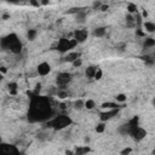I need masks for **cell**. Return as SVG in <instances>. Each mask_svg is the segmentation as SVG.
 <instances>
[{
    "label": "cell",
    "instance_id": "27",
    "mask_svg": "<svg viewBox=\"0 0 155 155\" xmlns=\"http://www.w3.org/2000/svg\"><path fill=\"white\" fill-rule=\"evenodd\" d=\"M101 78H102V70L97 68V72H96V74H95V79H96V80H99Z\"/></svg>",
    "mask_w": 155,
    "mask_h": 155
},
{
    "label": "cell",
    "instance_id": "4",
    "mask_svg": "<svg viewBox=\"0 0 155 155\" xmlns=\"http://www.w3.org/2000/svg\"><path fill=\"white\" fill-rule=\"evenodd\" d=\"M76 41L75 40H72V39H65V38H63V39H61L59 41H58V45H57V50L58 51H61V52H68L69 50H72V49H74L76 46Z\"/></svg>",
    "mask_w": 155,
    "mask_h": 155
},
{
    "label": "cell",
    "instance_id": "5",
    "mask_svg": "<svg viewBox=\"0 0 155 155\" xmlns=\"http://www.w3.org/2000/svg\"><path fill=\"white\" fill-rule=\"evenodd\" d=\"M0 155H19V150L13 144L0 143Z\"/></svg>",
    "mask_w": 155,
    "mask_h": 155
},
{
    "label": "cell",
    "instance_id": "29",
    "mask_svg": "<svg viewBox=\"0 0 155 155\" xmlns=\"http://www.w3.org/2000/svg\"><path fill=\"white\" fill-rule=\"evenodd\" d=\"M29 4H30V5H33V6H37V8H39V6H40V3L33 1V0H32V1H29Z\"/></svg>",
    "mask_w": 155,
    "mask_h": 155
},
{
    "label": "cell",
    "instance_id": "6",
    "mask_svg": "<svg viewBox=\"0 0 155 155\" xmlns=\"http://www.w3.org/2000/svg\"><path fill=\"white\" fill-rule=\"evenodd\" d=\"M70 81H72V75L69 73H59L56 76V83L61 89H64Z\"/></svg>",
    "mask_w": 155,
    "mask_h": 155
},
{
    "label": "cell",
    "instance_id": "22",
    "mask_svg": "<svg viewBox=\"0 0 155 155\" xmlns=\"http://www.w3.org/2000/svg\"><path fill=\"white\" fill-rule=\"evenodd\" d=\"M85 108H87V109H92L93 107H95V101H92V99H87L85 104H84Z\"/></svg>",
    "mask_w": 155,
    "mask_h": 155
},
{
    "label": "cell",
    "instance_id": "10",
    "mask_svg": "<svg viewBox=\"0 0 155 155\" xmlns=\"http://www.w3.org/2000/svg\"><path fill=\"white\" fill-rule=\"evenodd\" d=\"M119 109H110V110H107V112H103L101 113V120H102V123H105L107 120H110L112 118L116 116Z\"/></svg>",
    "mask_w": 155,
    "mask_h": 155
},
{
    "label": "cell",
    "instance_id": "14",
    "mask_svg": "<svg viewBox=\"0 0 155 155\" xmlns=\"http://www.w3.org/2000/svg\"><path fill=\"white\" fill-rule=\"evenodd\" d=\"M93 35L97 37V38H102L105 35V28H103V27H99V28H96L95 30H93Z\"/></svg>",
    "mask_w": 155,
    "mask_h": 155
},
{
    "label": "cell",
    "instance_id": "30",
    "mask_svg": "<svg viewBox=\"0 0 155 155\" xmlns=\"http://www.w3.org/2000/svg\"><path fill=\"white\" fill-rule=\"evenodd\" d=\"M101 10H102V11L108 10V5H101Z\"/></svg>",
    "mask_w": 155,
    "mask_h": 155
},
{
    "label": "cell",
    "instance_id": "21",
    "mask_svg": "<svg viewBox=\"0 0 155 155\" xmlns=\"http://www.w3.org/2000/svg\"><path fill=\"white\" fill-rule=\"evenodd\" d=\"M84 104H85L84 101L79 99V101H76V102H74V108L78 109V110H80V109H83V108H84Z\"/></svg>",
    "mask_w": 155,
    "mask_h": 155
},
{
    "label": "cell",
    "instance_id": "23",
    "mask_svg": "<svg viewBox=\"0 0 155 155\" xmlns=\"http://www.w3.org/2000/svg\"><path fill=\"white\" fill-rule=\"evenodd\" d=\"M104 130H105V124H104V123L98 124L97 127H96V132H98V133H102Z\"/></svg>",
    "mask_w": 155,
    "mask_h": 155
},
{
    "label": "cell",
    "instance_id": "17",
    "mask_svg": "<svg viewBox=\"0 0 155 155\" xmlns=\"http://www.w3.org/2000/svg\"><path fill=\"white\" fill-rule=\"evenodd\" d=\"M102 107L105 108V109H108V110H110V109H119V105H118L116 103H110V102L103 103Z\"/></svg>",
    "mask_w": 155,
    "mask_h": 155
},
{
    "label": "cell",
    "instance_id": "1",
    "mask_svg": "<svg viewBox=\"0 0 155 155\" xmlns=\"http://www.w3.org/2000/svg\"><path fill=\"white\" fill-rule=\"evenodd\" d=\"M52 115L53 112L49 98L38 95L30 97V107L28 112V118L30 121H45Z\"/></svg>",
    "mask_w": 155,
    "mask_h": 155
},
{
    "label": "cell",
    "instance_id": "8",
    "mask_svg": "<svg viewBox=\"0 0 155 155\" xmlns=\"http://www.w3.org/2000/svg\"><path fill=\"white\" fill-rule=\"evenodd\" d=\"M131 136L133 137V139L134 141H142L145 136H147V131L144 130V129H142V127H137V129H134L132 132H131Z\"/></svg>",
    "mask_w": 155,
    "mask_h": 155
},
{
    "label": "cell",
    "instance_id": "16",
    "mask_svg": "<svg viewBox=\"0 0 155 155\" xmlns=\"http://www.w3.org/2000/svg\"><path fill=\"white\" fill-rule=\"evenodd\" d=\"M155 46V40L153 38H145L144 40V48L145 49H150Z\"/></svg>",
    "mask_w": 155,
    "mask_h": 155
},
{
    "label": "cell",
    "instance_id": "19",
    "mask_svg": "<svg viewBox=\"0 0 155 155\" xmlns=\"http://www.w3.org/2000/svg\"><path fill=\"white\" fill-rule=\"evenodd\" d=\"M9 90H10V93H11V95H16V93H17V84H16V83L9 84Z\"/></svg>",
    "mask_w": 155,
    "mask_h": 155
},
{
    "label": "cell",
    "instance_id": "32",
    "mask_svg": "<svg viewBox=\"0 0 155 155\" xmlns=\"http://www.w3.org/2000/svg\"><path fill=\"white\" fill-rule=\"evenodd\" d=\"M1 80H3V74L0 73V81H1Z\"/></svg>",
    "mask_w": 155,
    "mask_h": 155
},
{
    "label": "cell",
    "instance_id": "26",
    "mask_svg": "<svg viewBox=\"0 0 155 155\" xmlns=\"http://www.w3.org/2000/svg\"><path fill=\"white\" fill-rule=\"evenodd\" d=\"M57 96L59 97V98H65L67 97V92L65 91H62V90H58V92H57Z\"/></svg>",
    "mask_w": 155,
    "mask_h": 155
},
{
    "label": "cell",
    "instance_id": "15",
    "mask_svg": "<svg viewBox=\"0 0 155 155\" xmlns=\"http://www.w3.org/2000/svg\"><path fill=\"white\" fill-rule=\"evenodd\" d=\"M144 28L148 33H154L155 32V24L153 22L147 21V22H144Z\"/></svg>",
    "mask_w": 155,
    "mask_h": 155
},
{
    "label": "cell",
    "instance_id": "28",
    "mask_svg": "<svg viewBox=\"0 0 155 155\" xmlns=\"http://www.w3.org/2000/svg\"><path fill=\"white\" fill-rule=\"evenodd\" d=\"M131 152H132L131 148H127V149H124L123 152H121V155H129Z\"/></svg>",
    "mask_w": 155,
    "mask_h": 155
},
{
    "label": "cell",
    "instance_id": "33",
    "mask_svg": "<svg viewBox=\"0 0 155 155\" xmlns=\"http://www.w3.org/2000/svg\"><path fill=\"white\" fill-rule=\"evenodd\" d=\"M0 141H1V138H0Z\"/></svg>",
    "mask_w": 155,
    "mask_h": 155
},
{
    "label": "cell",
    "instance_id": "11",
    "mask_svg": "<svg viewBox=\"0 0 155 155\" xmlns=\"http://www.w3.org/2000/svg\"><path fill=\"white\" fill-rule=\"evenodd\" d=\"M78 58H80V53H78V52H69L68 55H67L65 57H64V61L65 62H70V63H73L75 59H78Z\"/></svg>",
    "mask_w": 155,
    "mask_h": 155
},
{
    "label": "cell",
    "instance_id": "3",
    "mask_svg": "<svg viewBox=\"0 0 155 155\" xmlns=\"http://www.w3.org/2000/svg\"><path fill=\"white\" fill-rule=\"evenodd\" d=\"M72 119L68 115H57L55 116L51 121L48 123V126L51 127L53 130H63L65 127H68L69 125H72Z\"/></svg>",
    "mask_w": 155,
    "mask_h": 155
},
{
    "label": "cell",
    "instance_id": "31",
    "mask_svg": "<svg viewBox=\"0 0 155 155\" xmlns=\"http://www.w3.org/2000/svg\"><path fill=\"white\" fill-rule=\"evenodd\" d=\"M0 72H1V73H6V69L3 67V68H0Z\"/></svg>",
    "mask_w": 155,
    "mask_h": 155
},
{
    "label": "cell",
    "instance_id": "24",
    "mask_svg": "<svg viewBox=\"0 0 155 155\" xmlns=\"http://www.w3.org/2000/svg\"><path fill=\"white\" fill-rule=\"evenodd\" d=\"M72 64H73L74 68H79V67H81V65H83V59H81V58H78V59L74 61V62H73Z\"/></svg>",
    "mask_w": 155,
    "mask_h": 155
},
{
    "label": "cell",
    "instance_id": "9",
    "mask_svg": "<svg viewBox=\"0 0 155 155\" xmlns=\"http://www.w3.org/2000/svg\"><path fill=\"white\" fill-rule=\"evenodd\" d=\"M38 74L39 75H41V76H45V75H48V74L51 72V65L48 63V62H43V63H40L38 65Z\"/></svg>",
    "mask_w": 155,
    "mask_h": 155
},
{
    "label": "cell",
    "instance_id": "12",
    "mask_svg": "<svg viewBox=\"0 0 155 155\" xmlns=\"http://www.w3.org/2000/svg\"><path fill=\"white\" fill-rule=\"evenodd\" d=\"M89 152H90L89 147H78L75 149V152L73 153V155H86Z\"/></svg>",
    "mask_w": 155,
    "mask_h": 155
},
{
    "label": "cell",
    "instance_id": "25",
    "mask_svg": "<svg viewBox=\"0 0 155 155\" xmlns=\"http://www.w3.org/2000/svg\"><path fill=\"white\" fill-rule=\"evenodd\" d=\"M115 98H116L118 102H125V101H126V96H125V95H123V93H120V95H118Z\"/></svg>",
    "mask_w": 155,
    "mask_h": 155
},
{
    "label": "cell",
    "instance_id": "13",
    "mask_svg": "<svg viewBox=\"0 0 155 155\" xmlns=\"http://www.w3.org/2000/svg\"><path fill=\"white\" fill-rule=\"evenodd\" d=\"M96 72H97V67H93V65H91V67H87L85 73H86V76H87V78L92 79V78H95V74H96Z\"/></svg>",
    "mask_w": 155,
    "mask_h": 155
},
{
    "label": "cell",
    "instance_id": "18",
    "mask_svg": "<svg viewBox=\"0 0 155 155\" xmlns=\"http://www.w3.org/2000/svg\"><path fill=\"white\" fill-rule=\"evenodd\" d=\"M37 34H38V32H37L35 29H29V30H28V34H27V37H28L29 40H32V41H33V40H34V39L37 38Z\"/></svg>",
    "mask_w": 155,
    "mask_h": 155
},
{
    "label": "cell",
    "instance_id": "7",
    "mask_svg": "<svg viewBox=\"0 0 155 155\" xmlns=\"http://www.w3.org/2000/svg\"><path fill=\"white\" fill-rule=\"evenodd\" d=\"M89 37V33L86 29H76L74 32V40L76 43H84Z\"/></svg>",
    "mask_w": 155,
    "mask_h": 155
},
{
    "label": "cell",
    "instance_id": "2",
    "mask_svg": "<svg viewBox=\"0 0 155 155\" xmlns=\"http://www.w3.org/2000/svg\"><path fill=\"white\" fill-rule=\"evenodd\" d=\"M1 48L10 50L12 53L15 55H18L19 52L22 51V43L19 41V39L16 34H10L8 37H5L1 39Z\"/></svg>",
    "mask_w": 155,
    "mask_h": 155
},
{
    "label": "cell",
    "instance_id": "20",
    "mask_svg": "<svg viewBox=\"0 0 155 155\" xmlns=\"http://www.w3.org/2000/svg\"><path fill=\"white\" fill-rule=\"evenodd\" d=\"M127 10H129L130 15H133V13H136V12H137V6H136V4H129V5H127Z\"/></svg>",
    "mask_w": 155,
    "mask_h": 155
}]
</instances>
